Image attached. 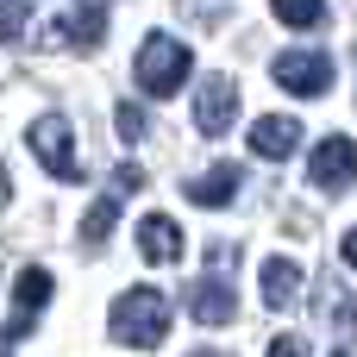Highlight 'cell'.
<instances>
[{
	"label": "cell",
	"mask_w": 357,
	"mask_h": 357,
	"mask_svg": "<svg viewBox=\"0 0 357 357\" xmlns=\"http://www.w3.org/2000/svg\"><path fill=\"white\" fill-rule=\"evenodd\" d=\"M19 38L31 50H94L107 38V13L94 0H25Z\"/></svg>",
	"instance_id": "cell-1"
},
{
	"label": "cell",
	"mask_w": 357,
	"mask_h": 357,
	"mask_svg": "<svg viewBox=\"0 0 357 357\" xmlns=\"http://www.w3.org/2000/svg\"><path fill=\"white\" fill-rule=\"evenodd\" d=\"M132 75H138V94H151V100H169L188 75H195V56H188V44H176L169 31H151L144 44H138V63H132Z\"/></svg>",
	"instance_id": "cell-2"
},
{
	"label": "cell",
	"mask_w": 357,
	"mask_h": 357,
	"mask_svg": "<svg viewBox=\"0 0 357 357\" xmlns=\"http://www.w3.org/2000/svg\"><path fill=\"white\" fill-rule=\"evenodd\" d=\"M163 333H169V301H163L157 289H126V295L113 301V339H119V345L157 351Z\"/></svg>",
	"instance_id": "cell-3"
},
{
	"label": "cell",
	"mask_w": 357,
	"mask_h": 357,
	"mask_svg": "<svg viewBox=\"0 0 357 357\" xmlns=\"http://www.w3.org/2000/svg\"><path fill=\"white\" fill-rule=\"evenodd\" d=\"M270 75H276L289 94H301V100H320V94L333 88V63H326V50H282V56L270 63Z\"/></svg>",
	"instance_id": "cell-4"
},
{
	"label": "cell",
	"mask_w": 357,
	"mask_h": 357,
	"mask_svg": "<svg viewBox=\"0 0 357 357\" xmlns=\"http://www.w3.org/2000/svg\"><path fill=\"white\" fill-rule=\"evenodd\" d=\"M31 157H38L56 182H82V157H75L69 119H38V126H31Z\"/></svg>",
	"instance_id": "cell-5"
},
{
	"label": "cell",
	"mask_w": 357,
	"mask_h": 357,
	"mask_svg": "<svg viewBox=\"0 0 357 357\" xmlns=\"http://www.w3.org/2000/svg\"><path fill=\"white\" fill-rule=\"evenodd\" d=\"M232 119H238V82L232 75H207L201 94H195V132L220 138V132H232Z\"/></svg>",
	"instance_id": "cell-6"
},
{
	"label": "cell",
	"mask_w": 357,
	"mask_h": 357,
	"mask_svg": "<svg viewBox=\"0 0 357 357\" xmlns=\"http://www.w3.org/2000/svg\"><path fill=\"white\" fill-rule=\"evenodd\" d=\"M50 295H56V282H50V270H19V282H13V326H6V339L19 345L31 326H38V314L50 307Z\"/></svg>",
	"instance_id": "cell-7"
},
{
	"label": "cell",
	"mask_w": 357,
	"mask_h": 357,
	"mask_svg": "<svg viewBox=\"0 0 357 357\" xmlns=\"http://www.w3.org/2000/svg\"><path fill=\"white\" fill-rule=\"evenodd\" d=\"M307 176H314V188H326V195H345L357 176V144L351 138H320L314 144V157H307Z\"/></svg>",
	"instance_id": "cell-8"
},
{
	"label": "cell",
	"mask_w": 357,
	"mask_h": 357,
	"mask_svg": "<svg viewBox=\"0 0 357 357\" xmlns=\"http://www.w3.org/2000/svg\"><path fill=\"white\" fill-rule=\"evenodd\" d=\"M138 251H144V264H176L188 251V238H182V226L169 213H144L138 220Z\"/></svg>",
	"instance_id": "cell-9"
},
{
	"label": "cell",
	"mask_w": 357,
	"mask_h": 357,
	"mask_svg": "<svg viewBox=\"0 0 357 357\" xmlns=\"http://www.w3.org/2000/svg\"><path fill=\"white\" fill-rule=\"evenodd\" d=\"M295 144H301V119H289V113H264V119L251 126V151L270 157V163L295 157Z\"/></svg>",
	"instance_id": "cell-10"
},
{
	"label": "cell",
	"mask_w": 357,
	"mask_h": 357,
	"mask_svg": "<svg viewBox=\"0 0 357 357\" xmlns=\"http://www.w3.org/2000/svg\"><path fill=\"white\" fill-rule=\"evenodd\" d=\"M257 289H264V307H295V295H301V264L295 257H270L264 270H257Z\"/></svg>",
	"instance_id": "cell-11"
},
{
	"label": "cell",
	"mask_w": 357,
	"mask_h": 357,
	"mask_svg": "<svg viewBox=\"0 0 357 357\" xmlns=\"http://www.w3.org/2000/svg\"><path fill=\"white\" fill-rule=\"evenodd\" d=\"M188 307H195V320H201V326H232V314H238V301H232L226 276H207V282H195Z\"/></svg>",
	"instance_id": "cell-12"
},
{
	"label": "cell",
	"mask_w": 357,
	"mask_h": 357,
	"mask_svg": "<svg viewBox=\"0 0 357 357\" xmlns=\"http://www.w3.org/2000/svg\"><path fill=\"white\" fill-rule=\"evenodd\" d=\"M238 163H220V169H201V176H188V201L195 207H226L232 195H238Z\"/></svg>",
	"instance_id": "cell-13"
},
{
	"label": "cell",
	"mask_w": 357,
	"mask_h": 357,
	"mask_svg": "<svg viewBox=\"0 0 357 357\" xmlns=\"http://www.w3.org/2000/svg\"><path fill=\"white\" fill-rule=\"evenodd\" d=\"M119 201H126V195H100V201L88 207V220H82V245H88V251L113 238V220H119Z\"/></svg>",
	"instance_id": "cell-14"
},
{
	"label": "cell",
	"mask_w": 357,
	"mask_h": 357,
	"mask_svg": "<svg viewBox=\"0 0 357 357\" xmlns=\"http://www.w3.org/2000/svg\"><path fill=\"white\" fill-rule=\"evenodd\" d=\"M270 13H276L289 31H320V25H326V0H270Z\"/></svg>",
	"instance_id": "cell-15"
},
{
	"label": "cell",
	"mask_w": 357,
	"mask_h": 357,
	"mask_svg": "<svg viewBox=\"0 0 357 357\" xmlns=\"http://www.w3.org/2000/svg\"><path fill=\"white\" fill-rule=\"evenodd\" d=\"M113 126H119V138H126V144H138V138H144V107H132V100H126V107L113 113Z\"/></svg>",
	"instance_id": "cell-16"
},
{
	"label": "cell",
	"mask_w": 357,
	"mask_h": 357,
	"mask_svg": "<svg viewBox=\"0 0 357 357\" xmlns=\"http://www.w3.org/2000/svg\"><path fill=\"white\" fill-rule=\"evenodd\" d=\"M144 182H151V176H144L138 163H119V169H113V195H138Z\"/></svg>",
	"instance_id": "cell-17"
},
{
	"label": "cell",
	"mask_w": 357,
	"mask_h": 357,
	"mask_svg": "<svg viewBox=\"0 0 357 357\" xmlns=\"http://www.w3.org/2000/svg\"><path fill=\"white\" fill-rule=\"evenodd\" d=\"M19 19H25V0H0V38H19Z\"/></svg>",
	"instance_id": "cell-18"
},
{
	"label": "cell",
	"mask_w": 357,
	"mask_h": 357,
	"mask_svg": "<svg viewBox=\"0 0 357 357\" xmlns=\"http://www.w3.org/2000/svg\"><path fill=\"white\" fill-rule=\"evenodd\" d=\"M264 357H307V345H301V339H270Z\"/></svg>",
	"instance_id": "cell-19"
},
{
	"label": "cell",
	"mask_w": 357,
	"mask_h": 357,
	"mask_svg": "<svg viewBox=\"0 0 357 357\" xmlns=\"http://www.w3.org/2000/svg\"><path fill=\"white\" fill-rule=\"evenodd\" d=\"M339 251H345V264L357 270V232H345V245H339Z\"/></svg>",
	"instance_id": "cell-20"
},
{
	"label": "cell",
	"mask_w": 357,
	"mask_h": 357,
	"mask_svg": "<svg viewBox=\"0 0 357 357\" xmlns=\"http://www.w3.org/2000/svg\"><path fill=\"white\" fill-rule=\"evenodd\" d=\"M13 201V176H6V163H0V207Z\"/></svg>",
	"instance_id": "cell-21"
},
{
	"label": "cell",
	"mask_w": 357,
	"mask_h": 357,
	"mask_svg": "<svg viewBox=\"0 0 357 357\" xmlns=\"http://www.w3.org/2000/svg\"><path fill=\"white\" fill-rule=\"evenodd\" d=\"M195 357H213V351H195Z\"/></svg>",
	"instance_id": "cell-22"
}]
</instances>
